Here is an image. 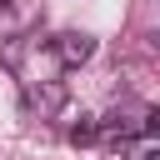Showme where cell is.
Masks as SVG:
<instances>
[{
    "label": "cell",
    "instance_id": "7a4b0ae2",
    "mask_svg": "<svg viewBox=\"0 0 160 160\" xmlns=\"http://www.w3.org/2000/svg\"><path fill=\"white\" fill-rule=\"evenodd\" d=\"M70 140L75 145H90L95 140V115H80V125H70Z\"/></svg>",
    "mask_w": 160,
    "mask_h": 160
},
{
    "label": "cell",
    "instance_id": "6da1fadb",
    "mask_svg": "<svg viewBox=\"0 0 160 160\" xmlns=\"http://www.w3.org/2000/svg\"><path fill=\"white\" fill-rule=\"evenodd\" d=\"M90 55H95V40H90V35H75V30H70V35H60V40H55V60H60L65 70L85 65Z\"/></svg>",
    "mask_w": 160,
    "mask_h": 160
}]
</instances>
